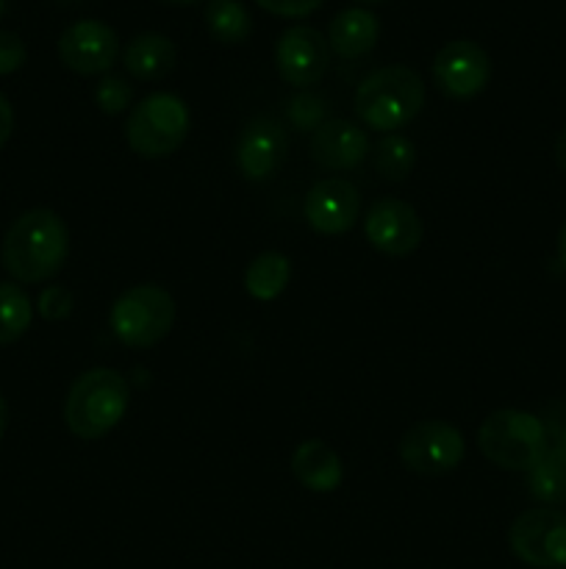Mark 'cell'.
Wrapping results in <instances>:
<instances>
[{"instance_id":"obj_1","label":"cell","mask_w":566,"mask_h":569,"mask_svg":"<svg viewBox=\"0 0 566 569\" xmlns=\"http://www.w3.org/2000/svg\"><path fill=\"white\" fill-rule=\"evenodd\" d=\"M70 253V231L50 209L17 217L3 239V267L17 283H44L59 276Z\"/></svg>"},{"instance_id":"obj_2","label":"cell","mask_w":566,"mask_h":569,"mask_svg":"<svg viewBox=\"0 0 566 569\" xmlns=\"http://www.w3.org/2000/svg\"><path fill=\"white\" fill-rule=\"evenodd\" d=\"M128 403H131V387L125 376L111 367H94L72 381L64 400V422L72 437L94 442L120 426Z\"/></svg>"},{"instance_id":"obj_3","label":"cell","mask_w":566,"mask_h":569,"mask_svg":"<svg viewBox=\"0 0 566 569\" xmlns=\"http://www.w3.org/2000/svg\"><path fill=\"white\" fill-rule=\"evenodd\" d=\"M355 114L366 128L397 133L416 120L425 106V83L420 72L405 64H388L366 76L355 89Z\"/></svg>"},{"instance_id":"obj_4","label":"cell","mask_w":566,"mask_h":569,"mask_svg":"<svg viewBox=\"0 0 566 569\" xmlns=\"http://www.w3.org/2000/svg\"><path fill=\"white\" fill-rule=\"evenodd\" d=\"M477 448L499 470L527 472L549 450L547 428L530 411L499 409L477 428Z\"/></svg>"},{"instance_id":"obj_5","label":"cell","mask_w":566,"mask_h":569,"mask_svg":"<svg viewBox=\"0 0 566 569\" xmlns=\"http://www.w3.org/2000/svg\"><path fill=\"white\" fill-rule=\"evenodd\" d=\"M189 106L172 92H155L139 100L125 122V142L142 159H166L189 137Z\"/></svg>"},{"instance_id":"obj_6","label":"cell","mask_w":566,"mask_h":569,"mask_svg":"<svg viewBox=\"0 0 566 569\" xmlns=\"http://www.w3.org/2000/svg\"><path fill=\"white\" fill-rule=\"evenodd\" d=\"M175 326V300L159 283L125 289L111 303L109 328L125 348L144 350L159 345Z\"/></svg>"},{"instance_id":"obj_7","label":"cell","mask_w":566,"mask_h":569,"mask_svg":"<svg viewBox=\"0 0 566 569\" xmlns=\"http://www.w3.org/2000/svg\"><path fill=\"white\" fill-rule=\"evenodd\" d=\"M508 548L522 565L566 569V515L560 509H527L511 522Z\"/></svg>"},{"instance_id":"obj_8","label":"cell","mask_w":566,"mask_h":569,"mask_svg":"<svg viewBox=\"0 0 566 569\" xmlns=\"http://www.w3.org/2000/svg\"><path fill=\"white\" fill-rule=\"evenodd\" d=\"M400 461L416 476H444L461 465L466 453L464 433L444 420H422L400 437Z\"/></svg>"},{"instance_id":"obj_9","label":"cell","mask_w":566,"mask_h":569,"mask_svg":"<svg viewBox=\"0 0 566 569\" xmlns=\"http://www.w3.org/2000/svg\"><path fill=\"white\" fill-rule=\"evenodd\" d=\"M277 76L294 89H309L325 78L331 67V44L316 28L292 26L281 33L275 48Z\"/></svg>"},{"instance_id":"obj_10","label":"cell","mask_w":566,"mask_h":569,"mask_svg":"<svg viewBox=\"0 0 566 569\" xmlns=\"http://www.w3.org/2000/svg\"><path fill=\"white\" fill-rule=\"evenodd\" d=\"M433 78L447 98L469 100L488 87L492 59L472 39H453L433 59Z\"/></svg>"},{"instance_id":"obj_11","label":"cell","mask_w":566,"mask_h":569,"mask_svg":"<svg viewBox=\"0 0 566 569\" xmlns=\"http://www.w3.org/2000/svg\"><path fill=\"white\" fill-rule=\"evenodd\" d=\"M120 56V37L100 20H78L59 37V59L78 76H105Z\"/></svg>"},{"instance_id":"obj_12","label":"cell","mask_w":566,"mask_h":569,"mask_svg":"<svg viewBox=\"0 0 566 569\" xmlns=\"http://www.w3.org/2000/svg\"><path fill=\"white\" fill-rule=\"evenodd\" d=\"M364 233L375 250L405 259L422 244V220L405 200L381 198L364 214Z\"/></svg>"},{"instance_id":"obj_13","label":"cell","mask_w":566,"mask_h":569,"mask_svg":"<svg viewBox=\"0 0 566 569\" xmlns=\"http://www.w3.org/2000/svg\"><path fill=\"white\" fill-rule=\"evenodd\" d=\"M361 214V194L347 178H322L303 200V217L322 237H344Z\"/></svg>"},{"instance_id":"obj_14","label":"cell","mask_w":566,"mask_h":569,"mask_svg":"<svg viewBox=\"0 0 566 569\" xmlns=\"http://www.w3.org/2000/svg\"><path fill=\"white\" fill-rule=\"evenodd\" d=\"M286 159V133L275 117H253L236 139V167L247 181H266Z\"/></svg>"},{"instance_id":"obj_15","label":"cell","mask_w":566,"mask_h":569,"mask_svg":"<svg viewBox=\"0 0 566 569\" xmlns=\"http://www.w3.org/2000/svg\"><path fill=\"white\" fill-rule=\"evenodd\" d=\"M309 153L322 170H353L370 156V137L350 120H325L311 133Z\"/></svg>"},{"instance_id":"obj_16","label":"cell","mask_w":566,"mask_h":569,"mask_svg":"<svg viewBox=\"0 0 566 569\" xmlns=\"http://www.w3.org/2000/svg\"><path fill=\"white\" fill-rule=\"evenodd\" d=\"M292 472L300 487L309 492H336L344 481V465L336 450L327 448L322 439H305L292 453Z\"/></svg>"},{"instance_id":"obj_17","label":"cell","mask_w":566,"mask_h":569,"mask_svg":"<svg viewBox=\"0 0 566 569\" xmlns=\"http://www.w3.org/2000/svg\"><path fill=\"white\" fill-rule=\"evenodd\" d=\"M175 44L164 33H139L122 50V64L137 81H161L175 70Z\"/></svg>"},{"instance_id":"obj_18","label":"cell","mask_w":566,"mask_h":569,"mask_svg":"<svg viewBox=\"0 0 566 569\" xmlns=\"http://www.w3.org/2000/svg\"><path fill=\"white\" fill-rule=\"evenodd\" d=\"M381 37V22L366 9H344L338 11L327 28V44L333 53L342 59H361L370 53Z\"/></svg>"},{"instance_id":"obj_19","label":"cell","mask_w":566,"mask_h":569,"mask_svg":"<svg viewBox=\"0 0 566 569\" xmlns=\"http://www.w3.org/2000/svg\"><path fill=\"white\" fill-rule=\"evenodd\" d=\"M292 278V261L277 250H264L244 270V289L259 303H272L281 298Z\"/></svg>"},{"instance_id":"obj_20","label":"cell","mask_w":566,"mask_h":569,"mask_svg":"<svg viewBox=\"0 0 566 569\" xmlns=\"http://www.w3.org/2000/svg\"><path fill=\"white\" fill-rule=\"evenodd\" d=\"M527 492L536 503L547 509L566 506V467L555 450H547L536 465L527 470Z\"/></svg>"},{"instance_id":"obj_21","label":"cell","mask_w":566,"mask_h":569,"mask_svg":"<svg viewBox=\"0 0 566 569\" xmlns=\"http://www.w3.org/2000/svg\"><path fill=\"white\" fill-rule=\"evenodd\" d=\"M205 28L222 44H242L253 31V17L239 0H209Z\"/></svg>"},{"instance_id":"obj_22","label":"cell","mask_w":566,"mask_h":569,"mask_svg":"<svg viewBox=\"0 0 566 569\" xmlns=\"http://www.w3.org/2000/svg\"><path fill=\"white\" fill-rule=\"evenodd\" d=\"M372 164L386 181H405L416 167V144L405 133H383L372 148Z\"/></svg>"},{"instance_id":"obj_23","label":"cell","mask_w":566,"mask_h":569,"mask_svg":"<svg viewBox=\"0 0 566 569\" xmlns=\"http://www.w3.org/2000/svg\"><path fill=\"white\" fill-rule=\"evenodd\" d=\"M33 320V303L26 289L0 281V348L26 337Z\"/></svg>"},{"instance_id":"obj_24","label":"cell","mask_w":566,"mask_h":569,"mask_svg":"<svg viewBox=\"0 0 566 569\" xmlns=\"http://www.w3.org/2000/svg\"><path fill=\"white\" fill-rule=\"evenodd\" d=\"M286 117L289 122H292V128H297V131H311L314 133L316 128L325 122V100L316 98L314 92H297L292 100L286 103Z\"/></svg>"},{"instance_id":"obj_25","label":"cell","mask_w":566,"mask_h":569,"mask_svg":"<svg viewBox=\"0 0 566 569\" xmlns=\"http://www.w3.org/2000/svg\"><path fill=\"white\" fill-rule=\"evenodd\" d=\"M131 83L120 76H103L94 83V106L109 117L122 114V111L128 109V103H131Z\"/></svg>"},{"instance_id":"obj_26","label":"cell","mask_w":566,"mask_h":569,"mask_svg":"<svg viewBox=\"0 0 566 569\" xmlns=\"http://www.w3.org/2000/svg\"><path fill=\"white\" fill-rule=\"evenodd\" d=\"M72 306H75V300H72L70 289L64 287H44L42 295H39V315L50 322L70 317Z\"/></svg>"},{"instance_id":"obj_27","label":"cell","mask_w":566,"mask_h":569,"mask_svg":"<svg viewBox=\"0 0 566 569\" xmlns=\"http://www.w3.org/2000/svg\"><path fill=\"white\" fill-rule=\"evenodd\" d=\"M28 59L26 42L14 31H0V76H11Z\"/></svg>"},{"instance_id":"obj_28","label":"cell","mask_w":566,"mask_h":569,"mask_svg":"<svg viewBox=\"0 0 566 569\" xmlns=\"http://www.w3.org/2000/svg\"><path fill=\"white\" fill-rule=\"evenodd\" d=\"M264 11L275 17H289V20H297V17L314 14L316 9H322L325 0H255Z\"/></svg>"},{"instance_id":"obj_29","label":"cell","mask_w":566,"mask_h":569,"mask_svg":"<svg viewBox=\"0 0 566 569\" xmlns=\"http://www.w3.org/2000/svg\"><path fill=\"white\" fill-rule=\"evenodd\" d=\"M11 131H14V109H11L6 94H0V148L9 142Z\"/></svg>"},{"instance_id":"obj_30","label":"cell","mask_w":566,"mask_h":569,"mask_svg":"<svg viewBox=\"0 0 566 569\" xmlns=\"http://www.w3.org/2000/svg\"><path fill=\"white\" fill-rule=\"evenodd\" d=\"M555 164L566 172V126L560 128V133L555 137Z\"/></svg>"},{"instance_id":"obj_31","label":"cell","mask_w":566,"mask_h":569,"mask_svg":"<svg viewBox=\"0 0 566 569\" xmlns=\"http://www.w3.org/2000/svg\"><path fill=\"white\" fill-rule=\"evenodd\" d=\"M6 428H9V406H6V398L0 395V439H3Z\"/></svg>"},{"instance_id":"obj_32","label":"cell","mask_w":566,"mask_h":569,"mask_svg":"<svg viewBox=\"0 0 566 569\" xmlns=\"http://www.w3.org/2000/svg\"><path fill=\"white\" fill-rule=\"evenodd\" d=\"M558 261H560V267L566 270V222L558 233Z\"/></svg>"},{"instance_id":"obj_33","label":"cell","mask_w":566,"mask_h":569,"mask_svg":"<svg viewBox=\"0 0 566 569\" xmlns=\"http://www.w3.org/2000/svg\"><path fill=\"white\" fill-rule=\"evenodd\" d=\"M555 453H558V459L564 461V467H566V431L560 433V439H558V445H555Z\"/></svg>"},{"instance_id":"obj_34","label":"cell","mask_w":566,"mask_h":569,"mask_svg":"<svg viewBox=\"0 0 566 569\" xmlns=\"http://www.w3.org/2000/svg\"><path fill=\"white\" fill-rule=\"evenodd\" d=\"M161 3H175V6H192V3H198V0H161Z\"/></svg>"},{"instance_id":"obj_35","label":"cell","mask_w":566,"mask_h":569,"mask_svg":"<svg viewBox=\"0 0 566 569\" xmlns=\"http://www.w3.org/2000/svg\"><path fill=\"white\" fill-rule=\"evenodd\" d=\"M6 14V0H0V17Z\"/></svg>"},{"instance_id":"obj_36","label":"cell","mask_w":566,"mask_h":569,"mask_svg":"<svg viewBox=\"0 0 566 569\" xmlns=\"http://www.w3.org/2000/svg\"><path fill=\"white\" fill-rule=\"evenodd\" d=\"M358 3H383V0H358Z\"/></svg>"}]
</instances>
